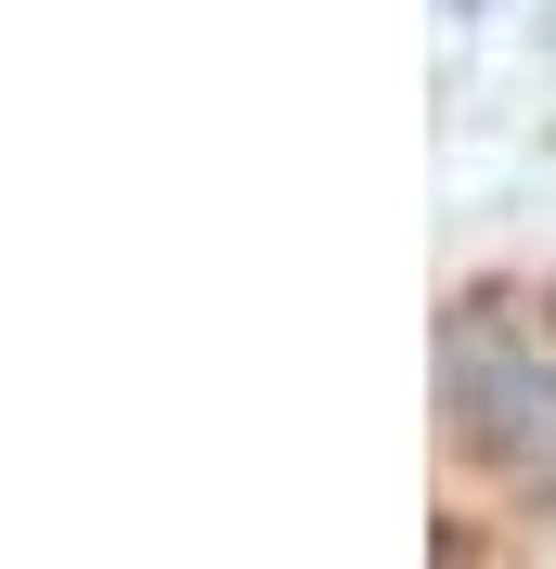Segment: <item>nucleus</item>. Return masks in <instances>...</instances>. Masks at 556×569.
Listing matches in <instances>:
<instances>
[{
  "label": "nucleus",
  "mask_w": 556,
  "mask_h": 569,
  "mask_svg": "<svg viewBox=\"0 0 556 569\" xmlns=\"http://www.w3.org/2000/svg\"><path fill=\"white\" fill-rule=\"evenodd\" d=\"M544 52H556V13H544Z\"/></svg>",
  "instance_id": "nucleus-3"
},
{
  "label": "nucleus",
  "mask_w": 556,
  "mask_h": 569,
  "mask_svg": "<svg viewBox=\"0 0 556 569\" xmlns=\"http://www.w3.org/2000/svg\"><path fill=\"white\" fill-rule=\"evenodd\" d=\"M440 13H479V0H440Z\"/></svg>",
  "instance_id": "nucleus-2"
},
{
  "label": "nucleus",
  "mask_w": 556,
  "mask_h": 569,
  "mask_svg": "<svg viewBox=\"0 0 556 569\" xmlns=\"http://www.w3.org/2000/svg\"><path fill=\"white\" fill-rule=\"evenodd\" d=\"M440 415L492 479L556 492V298H530V284H466L453 298L440 311Z\"/></svg>",
  "instance_id": "nucleus-1"
}]
</instances>
